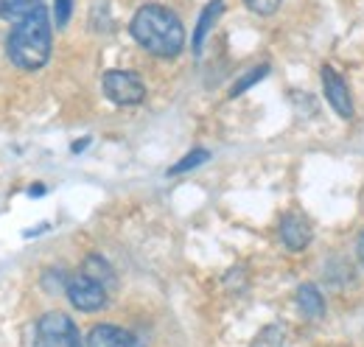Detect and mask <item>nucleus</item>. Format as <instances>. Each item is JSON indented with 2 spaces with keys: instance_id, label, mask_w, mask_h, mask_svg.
Returning a JSON list of instances; mask_svg holds the SVG:
<instances>
[{
  "instance_id": "1",
  "label": "nucleus",
  "mask_w": 364,
  "mask_h": 347,
  "mask_svg": "<svg viewBox=\"0 0 364 347\" xmlns=\"http://www.w3.org/2000/svg\"><path fill=\"white\" fill-rule=\"evenodd\" d=\"M129 31L140 48H146L160 59H174L185 48V28L180 17L160 3L140 6L129 23Z\"/></svg>"
},
{
  "instance_id": "2",
  "label": "nucleus",
  "mask_w": 364,
  "mask_h": 347,
  "mask_svg": "<svg viewBox=\"0 0 364 347\" xmlns=\"http://www.w3.org/2000/svg\"><path fill=\"white\" fill-rule=\"evenodd\" d=\"M9 59L20 70H40L50 56V14L46 6H37L20 17L9 34Z\"/></svg>"
},
{
  "instance_id": "3",
  "label": "nucleus",
  "mask_w": 364,
  "mask_h": 347,
  "mask_svg": "<svg viewBox=\"0 0 364 347\" xmlns=\"http://www.w3.org/2000/svg\"><path fill=\"white\" fill-rule=\"evenodd\" d=\"M34 347H82V336L68 314L48 311L34 325Z\"/></svg>"
},
{
  "instance_id": "4",
  "label": "nucleus",
  "mask_w": 364,
  "mask_h": 347,
  "mask_svg": "<svg viewBox=\"0 0 364 347\" xmlns=\"http://www.w3.org/2000/svg\"><path fill=\"white\" fill-rule=\"evenodd\" d=\"M101 87H104V95L118 107H135L146 98V87L140 82V76L129 70H107Z\"/></svg>"
},
{
  "instance_id": "5",
  "label": "nucleus",
  "mask_w": 364,
  "mask_h": 347,
  "mask_svg": "<svg viewBox=\"0 0 364 347\" xmlns=\"http://www.w3.org/2000/svg\"><path fill=\"white\" fill-rule=\"evenodd\" d=\"M65 292H68V300L73 303V308H79V311H98V308H104L107 305V294H109L98 280H92L90 274H85V272L73 274L68 280Z\"/></svg>"
},
{
  "instance_id": "6",
  "label": "nucleus",
  "mask_w": 364,
  "mask_h": 347,
  "mask_svg": "<svg viewBox=\"0 0 364 347\" xmlns=\"http://www.w3.org/2000/svg\"><path fill=\"white\" fill-rule=\"evenodd\" d=\"M322 92H325L328 104L333 107V112H336L339 118H353V98H350V90H348L345 79H342L331 65L322 68Z\"/></svg>"
},
{
  "instance_id": "7",
  "label": "nucleus",
  "mask_w": 364,
  "mask_h": 347,
  "mask_svg": "<svg viewBox=\"0 0 364 347\" xmlns=\"http://www.w3.org/2000/svg\"><path fill=\"white\" fill-rule=\"evenodd\" d=\"M280 241L286 250L291 252H303L309 244H311V227L309 221L297 213H289V216L280 218Z\"/></svg>"
},
{
  "instance_id": "8",
  "label": "nucleus",
  "mask_w": 364,
  "mask_h": 347,
  "mask_svg": "<svg viewBox=\"0 0 364 347\" xmlns=\"http://www.w3.org/2000/svg\"><path fill=\"white\" fill-rule=\"evenodd\" d=\"M87 347H143L129 331L118 325H95L87 336Z\"/></svg>"
},
{
  "instance_id": "9",
  "label": "nucleus",
  "mask_w": 364,
  "mask_h": 347,
  "mask_svg": "<svg viewBox=\"0 0 364 347\" xmlns=\"http://www.w3.org/2000/svg\"><path fill=\"white\" fill-rule=\"evenodd\" d=\"M222 11H225V3H222V0H210V3L202 9L199 23H196V28H193V40H191L193 53H202V45H205V40H208V34L213 31L216 20L222 17Z\"/></svg>"
},
{
  "instance_id": "10",
  "label": "nucleus",
  "mask_w": 364,
  "mask_h": 347,
  "mask_svg": "<svg viewBox=\"0 0 364 347\" xmlns=\"http://www.w3.org/2000/svg\"><path fill=\"white\" fill-rule=\"evenodd\" d=\"M297 308H300V314H303V316H309V319H319V316L325 314L322 292H319L317 286H311V283L300 286V289H297Z\"/></svg>"
},
{
  "instance_id": "11",
  "label": "nucleus",
  "mask_w": 364,
  "mask_h": 347,
  "mask_svg": "<svg viewBox=\"0 0 364 347\" xmlns=\"http://www.w3.org/2000/svg\"><path fill=\"white\" fill-rule=\"evenodd\" d=\"M82 272H85V274H90L92 280H98V283H101L107 292H112V289H115V272H112V266H109L104 258H98V255L85 258V263H82Z\"/></svg>"
},
{
  "instance_id": "12",
  "label": "nucleus",
  "mask_w": 364,
  "mask_h": 347,
  "mask_svg": "<svg viewBox=\"0 0 364 347\" xmlns=\"http://www.w3.org/2000/svg\"><path fill=\"white\" fill-rule=\"evenodd\" d=\"M43 6V0H0V17L3 20H20L28 11Z\"/></svg>"
},
{
  "instance_id": "13",
  "label": "nucleus",
  "mask_w": 364,
  "mask_h": 347,
  "mask_svg": "<svg viewBox=\"0 0 364 347\" xmlns=\"http://www.w3.org/2000/svg\"><path fill=\"white\" fill-rule=\"evenodd\" d=\"M208 157H210V151H208V149H193V151H188V154L182 157L177 166H171V169H168V174H171V176H177V174L191 171V169H196V166L208 163Z\"/></svg>"
},
{
  "instance_id": "14",
  "label": "nucleus",
  "mask_w": 364,
  "mask_h": 347,
  "mask_svg": "<svg viewBox=\"0 0 364 347\" xmlns=\"http://www.w3.org/2000/svg\"><path fill=\"white\" fill-rule=\"evenodd\" d=\"M267 73H269V65H255L252 70H247V73H244V76H241V79H238V82L232 85L230 95H232V98H235V95H241L244 90H250L252 85H258V82H261V79H264Z\"/></svg>"
},
{
  "instance_id": "15",
  "label": "nucleus",
  "mask_w": 364,
  "mask_h": 347,
  "mask_svg": "<svg viewBox=\"0 0 364 347\" xmlns=\"http://www.w3.org/2000/svg\"><path fill=\"white\" fill-rule=\"evenodd\" d=\"M283 328L280 325H267L258 336H255V342H252V347H283Z\"/></svg>"
},
{
  "instance_id": "16",
  "label": "nucleus",
  "mask_w": 364,
  "mask_h": 347,
  "mask_svg": "<svg viewBox=\"0 0 364 347\" xmlns=\"http://www.w3.org/2000/svg\"><path fill=\"white\" fill-rule=\"evenodd\" d=\"M70 11H73V0H53V20L59 28L70 23Z\"/></svg>"
},
{
  "instance_id": "17",
  "label": "nucleus",
  "mask_w": 364,
  "mask_h": 347,
  "mask_svg": "<svg viewBox=\"0 0 364 347\" xmlns=\"http://www.w3.org/2000/svg\"><path fill=\"white\" fill-rule=\"evenodd\" d=\"M280 3H283V0H247V6H250L255 14H264V17H267V14H274V11L280 9Z\"/></svg>"
},
{
  "instance_id": "18",
  "label": "nucleus",
  "mask_w": 364,
  "mask_h": 347,
  "mask_svg": "<svg viewBox=\"0 0 364 347\" xmlns=\"http://www.w3.org/2000/svg\"><path fill=\"white\" fill-rule=\"evenodd\" d=\"M356 252H359V260H362V266H364V230H362V235H359V241H356Z\"/></svg>"
},
{
  "instance_id": "19",
  "label": "nucleus",
  "mask_w": 364,
  "mask_h": 347,
  "mask_svg": "<svg viewBox=\"0 0 364 347\" xmlns=\"http://www.w3.org/2000/svg\"><path fill=\"white\" fill-rule=\"evenodd\" d=\"M87 146V140H79V143H73V151H82Z\"/></svg>"
}]
</instances>
